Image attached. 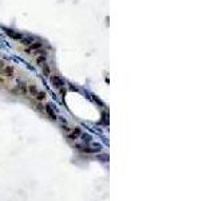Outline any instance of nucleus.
I'll list each match as a JSON object with an SVG mask.
<instances>
[{
  "mask_svg": "<svg viewBox=\"0 0 214 201\" xmlns=\"http://www.w3.org/2000/svg\"><path fill=\"white\" fill-rule=\"evenodd\" d=\"M76 148L80 149V151H85V153H97V151L101 150V146L99 145H90V144H86V145H76Z\"/></svg>",
  "mask_w": 214,
  "mask_h": 201,
  "instance_id": "obj_1",
  "label": "nucleus"
},
{
  "mask_svg": "<svg viewBox=\"0 0 214 201\" xmlns=\"http://www.w3.org/2000/svg\"><path fill=\"white\" fill-rule=\"evenodd\" d=\"M30 91H31V94H32V97H35L36 99H39V101H43L46 98V92L44 91H42V90H39L38 87H36L35 85H32V86H30Z\"/></svg>",
  "mask_w": 214,
  "mask_h": 201,
  "instance_id": "obj_2",
  "label": "nucleus"
},
{
  "mask_svg": "<svg viewBox=\"0 0 214 201\" xmlns=\"http://www.w3.org/2000/svg\"><path fill=\"white\" fill-rule=\"evenodd\" d=\"M66 131H67V137L70 138V140H78V138L80 137V134H82V131H80L79 128H75V129L66 128Z\"/></svg>",
  "mask_w": 214,
  "mask_h": 201,
  "instance_id": "obj_3",
  "label": "nucleus"
},
{
  "mask_svg": "<svg viewBox=\"0 0 214 201\" xmlns=\"http://www.w3.org/2000/svg\"><path fill=\"white\" fill-rule=\"evenodd\" d=\"M0 73L5 76H12L14 69H12L11 66H7V64H2V66H0Z\"/></svg>",
  "mask_w": 214,
  "mask_h": 201,
  "instance_id": "obj_4",
  "label": "nucleus"
},
{
  "mask_svg": "<svg viewBox=\"0 0 214 201\" xmlns=\"http://www.w3.org/2000/svg\"><path fill=\"white\" fill-rule=\"evenodd\" d=\"M51 82H52V85H54L56 89H62V87H63V85H64L63 80H62V78H59V76H56V75L52 76Z\"/></svg>",
  "mask_w": 214,
  "mask_h": 201,
  "instance_id": "obj_5",
  "label": "nucleus"
},
{
  "mask_svg": "<svg viewBox=\"0 0 214 201\" xmlns=\"http://www.w3.org/2000/svg\"><path fill=\"white\" fill-rule=\"evenodd\" d=\"M46 111H47V113H48V115L51 117L52 119H56V114L54 113V110H52V107L50 106V105H47V106H46Z\"/></svg>",
  "mask_w": 214,
  "mask_h": 201,
  "instance_id": "obj_6",
  "label": "nucleus"
}]
</instances>
